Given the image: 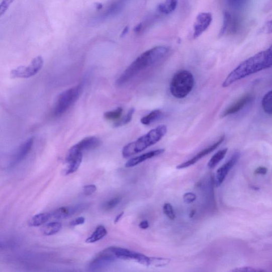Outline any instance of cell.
<instances>
[{"mask_svg": "<svg viewBox=\"0 0 272 272\" xmlns=\"http://www.w3.org/2000/svg\"><path fill=\"white\" fill-rule=\"evenodd\" d=\"M123 109L122 108H118L114 111L106 112L104 117L108 120H117L120 118L123 115Z\"/></svg>", "mask_w": 272, "mask_h": 272, "instance_id": "484cf974", "label": "cell"}, {"mask_svg": "<svg viewBox=\"0 0 272 272\" xmlns=\"http://www.w3.org/2000/svg\"><path fill=\"white\" fill-rule=\"evenodd\" d=\"M96 8L98 9V10H100L103 8V5L102 4H97L96 5Z\"/></svg>", "mask_w": 272, "mask_h": 272, "instance_id": "b9f144b4", "label": "cell"}, {"mask_svg": "<svg viewBox=\"0 0 272 272\" xmlns=\"http://www.w3.org/2000/svg\"><path fill=\"white\" fill-rule=\"evenodd\" d=\"M121 200V197H116V198L110 200L103 205V208L106 211L113 209L120 203Z\"/></svg>", "mask_w": 272, "mask_h": 272, "instance_id": "f1b7e54d", "label": "cell"}, {"mask_svg": "<svg viewBox=\"0 0 272 272\" xmlns=\"http://www.w3.org/2000/svg\"><path fill=\"white\" fill-rule=\"evenodd\" d=\"M261 106L266 114L269 115L272 114L271 90L268 92L262 98Z\"/></svg>", "mask_w": 272, "mask_h": 272, "instance_id": "cb8c5ba5", "label": "cell"}, {"mask_svg": "<svg viewBox=\"0 0 272 272\" xmlns=\"http://www.w3.org/2000/svg\"><path fill=\"white\" fill-rule=\"evenodd\" d=\"M44 63L43 58L38 56L35 58L28 66H20L12 70L13 78H29L38 73L42 68Z\"/></svg>", "mask_w": 272, "mask_h": 272, "instance_id": "52a82bcc", "label": "cell"}, {"mask_svg": "<svg viewBox=\"0 0 272 272\" xmlns=\"http://www.w3.org/2000/svg\"><path fill=\"white\" fill-rule=\"evenodd\" d=\"M142 27V24L141 23L137 25L135 28V29H134L135 32L136 33H139L140 31H141Z\"/></svg>", "mask_w": 272, "mask_h": 272, "instance_id": "ab89813d", "label": "cell"}, {"mask_svg": "<svg viewBox=\"0 0 272 272\" xmlns=\"http://www.w3.org/2000/svg\"><path fill=\"white\" fill-rule=\"evenodd\" d=\"M51 218V213H40L34 216L30 220L29 224L32 227H39L48 222Z\"/></svg>", "mask_w": 272, "mask_h": 272, "instance_id": "d6986e66", "label": "cell"}, {"mask_svg": "<svg viewBox=\"0 0 272 272\" xmlns=\"http://www.w3.org/2000/svg\"><path fill=\"white\" fill-rule=\"evenodd\" d=\"M247 0H227L228 5L233 8L238 9L246 4Z\"/></svg>", "mask_w": 272, "mask_h": 272, "instance_id": "d6a6232c", "label": "cell"}, {"mask_svg": "<svg viewBox=\"0 0 272 272\" xmlns=\"http://www.w3.org/2000/svg\"><path fill=\"white\" fill-rule=\"evenodd\" d=\"M135 109L132 108L129 110L127 115L123 119L116 122L115 124L116 127H120L128 124L132 120L133 115L134 114Z\"/></svg>", "mask_w": 272, "mask_h": 272, "instance_id": "4316f807", "label": "cell"}, {"mask_svg": "<svg viewBox=\"0 0 272 272\" xmlns=\"http://www.w3.org/2000/svg\"><path fill=\"white\" fill-rule=\"evenodd\" d=\"M170 49L166 46H158L149 49L139 56L122 73L116 81L118 86H123L143 70L165 58Z\"/></svg>", "mask_w": 272, "mask_h": 272, "instance_id": "7a4b0ae2", "label": "cell"}, {"mask_svg": "<svg viewBox=\"0 0 272 272\" xmlns=\"http://www.w3.org/2000/svg\"><path fill=\"white\" fill-rule=\"evenodd\" d=\"M171 261L170 259L159 257H149L148 266L162 267L167 265Z\"/></svg>", "mask_w": 272, "mask_h": 272, "instance_id": "d4e9b609", "label": "cell"}, {"mask_svg": "<svg viewBox=\"0 0 272 272\" xmlns=\"http://www.w3.org/2000/svg\"><path fill=\"white\" fill-rule=\"evenodd\" d=\"M124 214V212H121L117 216V217L116 218V219L115 220V224H117L120 220V219L122 218V217H123Z\"/></svg>", "mask_w": 272, "mask_h": 272, "instance_id": "f35d334b", "label": "cell"}, {"mask_svg": "<svg viewBox=\"0 0 272 272\" xmlns=\"http://www.w3.org/2000/svg\"><path fill=\"white\" fill-rule=\"evenodd\" d=\"M165 152L164 149H158L151 152H147L143 155L135 157L129 159L126 163V167H132L141 163L147 159L156 157L163 154Z\"/></svg>", "mask_w": 272, "mask_h": 272, "instance_id": "2e32d148", "label": "cell"}, {"mask_svg": "<svg viewBox=\"0 0 272 272\" xmlns=\"http://www.w3.org/2000/svg\"><path fill=\"white\" fill-rule=\"evenodd\" d=\"M184 202L187 204H190L196 200V195L192 193H186L183 197Z\"/></svg>", "mask_w": 272, "mask_h": 272, "instance_id": "e575fe53", "label": "cell"}, {"mask_svg": "<svg viewBox=\"0 0 272 272\" xmlns=\"http://www.w3.org/2000/svg\"><path fill=\"white\" fill-rule=\"evenodd\" d=\"M240 154L237 152L234 154L229 161L220 167L216 172L215 177V185L217 187H220L223 182L231 168L238 162Z\"/></svg>", "mask_w": 272, "mask_h": 272, "instance_id": "30bf717a", "label": "cell"}, {"mask_svg": "<svg viewBox=\"0 0 272 272\" xmlns=\"http://www.w3.org/2000/svg\"><path fill=\"white\" fill-rule=\"evenodd\" d=\"M163 212L166 217L171 220H174L175 218V214L173 206L170 203H165L163 206Z\"/></svg>", "mask_w": 272, "mask_h": 272, "instance_id": "f546056e", "label": "cell"}, {"mask_svg": "<svg viewBox=\"0 0 272 272\" xmlns=\"http://www.w3.org/2000/svg\"><path fill=\"white\" fill-rule=\"evenodd\" d=\"M62 227V224L60 222H51L45 225L42 229V231L45 236H51L59 232Z\"/></svg>", "mask_w": 272, "mask_h": 272, "instance_id": "44dd1931", "label": "cell"}, {"mask_svg": "<svg viewBox=\"0 0 272 272\" xmlns=\"http://www.w3.org/2000/svg\"><path fill=\"white\" fill-rule=\"evenodd\" d=\"M231 271L235 272H263L265 270L255 268L252 267L244 266L233 269Z\"/></svg>", "mask_w": 272, "mask_h": 272, "instance_id": "1f68e13d", "label": "cell"}, {"mask_svg": "<svg viewBox=\"0 0 272 272\" xmlns=\"http://www.w3.org/2000/svg\"><path fill=\"white\" fill-rule=\"evenodd\" d=\"M82 89L81 85L72 87L61 93L53 110L56 117L63 115L79 98Z\"/></svg>", "mask_w": 272, "mask_h": 272, "instance_id": "5b68a950", "label": "cell"}, {"mask_svg": "<svg viewBox=\"0 0 272 272\" xmlns=\"http://www.w3.org/2000/svg\"><path fill=\"white\" fill-rule=\"evenodd\" d=\"M129 31V27L128 26H126L125 29H124L123 32H122L121 34V37H124L128 33Z\"/></svg>", "mask_w": 272, "mask_h": 272, "instance_id": "60d3db41", "label": "cell"}, {"mask_svg": "<svg viewBox=\"0 0 272 272\" xmlns=\"http://www.w3.org/2000/svg\"><path fill=\"white\" fill-rule=\"evenodd\" d=\"M85 219L83 217H80L78 218H77L71 222L70 223V225L72 227L77 226H79V225H81L85 223Z\"/></svg>", "mask_w": 272, "mask_h": 272, "instance_id": "d590c367", "label": "cell"}, {"mask_svg": "<svg viewBox=\"0 0 272 272\" xmlns=\"http://www.w3.org/2000/svg\"><path fill=\"white\" fill-rule=\"evenodd\" d=\"M195 79L192 72L181 70L173 76L170 83V90L171 95L176 99L186 98L192 91Z\"/></svg>", "mask_w": 272, "mask_h": 272, "instance_id": "277c9868", "label": "cell"}, {"mask_svg": "<svg viewBox=\"0 0 272 272\" xmlns=\"http://www.w3.org/2000/svg\"><path fill=\"white\" fill-rule=\"evenodd\" d=\"M162 112L160 110H155L142 118L141 120V123L144 125L148 126L151 124L154 123L155 121L160 119L162 116Z\"/></svg>", "mask_w": 272, "mask_h": 272, "instance_id": "7402d4cb", "label": "cell"}, {"mask_svg": "<svg viewBox=\"0 0 272 272\" xmlns=\"http://www.w3.org/2000/svg\"><path fill=\"white\" fill-rule=\"evenodd\" d=\"M267 172V168L264 166H260L256 168L255 171V174L265 175Z\"/></svg>", "mask_w": 272, "mask_h": 272, "instance_id": "8d00e7d4", "label": "cell"}, {"mask_svg": "<svg viewBox=\"0 0 272 272\" xmlns=\"http://www.w3.org/2000/svg\"><path fill=\"white\" fill-rule=\"evenodd\" d=\"M271 67V48L261 51L240 63L228 76L222 83L227 87L234 82Z\"/></svg>", "mask_w": 272, "mask_h": 272, "instance_id": "6da1fadb", "label": "cell"}, {"mask_svg": "<svg viewBox=\"0 0 272 272\" xmlns=\"http://www.w3.org/2000/svg\"><path fill=\"white\" fill-rule=\"evenodd\" d=\"M117 258L112 252L111 247L103 250L95 259H93L90 264L89 269L92 271L98 270L109 266L113 263Z\"/></svg>", "mask_w": 272, "mask_h": 272, "instance_id": "9c48e42d", "label": "cell"}, {"mask_svg": "<svg viewBox=\"0 0 272 272\" xmlns=\"http://www.w3.org/2000/svg\"><path fill=\"white\" fill-rule=\"evenodd\" d=\"M86 208L87 205L86 204H79L72 206H67V207H62L51 213V218L57 220L68 219L77 212L86 209Z\"/></svg>", "mask_w": 272, "mask_h": 272, "instance_id": "4fadbf2b", "label": "cell"}, {"mask_svg": "<svg viewBox=\"0 0 272 272\" xmlns=\"http://www.w3.org/2000/svg\"><path fill=\"white\" fill-rule=\"evenodd\" d=\"M34 138H29L18 148L11 163V167H13L21 163L29 154L34 144Z\"/></svg>", "mask_w": 272, "mask_h": 272, "instance_id": "9a60e30c", "label": "cell"}, {"mask_svg": "<svg viewBox=\"0 0 272 272\" xmlns=\"http://www.w3.org/2000/svg\"><path fill=\"white\" fill-rule=\"evenodd\" d=\"M179 0H165L164 3L158 7V11L163 14L168 15L175 10Z\"/></svg>", "mask_w": 272, "mask_h": 272, "instance_id": "ac0fdd59", "label": "cell"}, {"mask_svg": "<svg viewBox=\"0 0 272 272\" xmlns=\"http://www.w3.org/2000/svg\"><path fill=\"white\" fill-rule=\"evenodd\" d=\"M82 153L79 154L68 162V165L64 170L63 174L67 175L76 172L82 162Z\"/></svg>", "mask_w": 272, "mask_h": 272, "instance_id": "e0dca14e", "label": "cell"}, {"mask_svg": "<svg viewBox=\"0 0 272 272\" xmlns=\"http://www.w3.org/2000/svg\"><path fill=\"white\" fill-rule=\"evenodd\" d=\"M225 139V136L223 135L221 136L220 139L218 140L217 142H215L211 146L204 149L199 152L198 154L195 155L192 158L190 159V160L187 161L184 163H183L179 165H178L176 166L177 169H183V168L190 167L191 165H194L196 163L198 162L201 159L205 157V156L210 154L217 149L224 141Z\"/></svg>", "mask_w": 272, "mask_h": 272, "instance_id": "7c38bea8", "label": "cell"}, {"mask_svg": "<svg viewBox=\"0 0 272 272\" xmlns=\"http://www.w3.org/2000/svg\"><path fill=\"white\" fill-rule=\"evenodd\" d=\"M101 144V140L97 137H89L84 138L69 150L65 157V161L68 163L79 154L95 149L99 147Z\"/></svg>", "mask_w": 272, "mask_h": 272, "instance_id": "8992f818", "label": "cell"}, {"mask_svg": "<svg viewBox=\"0 0 272 272\" xmlns=\"http://www.w3.org/2000/svg\"><path fill=\"white\" fill-rule=\"evenodd\" d=\"M228 151V148H224L215 153L211 158L208 163V166L211 168H214L217 166L224 158Z\"/></svg>", "mask_w": 272, "mask_h": 272, "instance_id": "603a6c76", "label": "cell"}, {"mask_svg": "<svg viewBox=\"0 0 272 272\" xmlns=\"http://www.w3.org/2000/svg\"><path fill=\"white\" fill-rule=\"evenodd\" d=\"M97 191V187L95 185H86L83 188V194L86 196H90L93 194H95Z\"/></svg>", "mask_w": 272, "mask_h": 272, "instance_id": "836d02e7", "label": "cell"}, {"mask_svg": "<svg viewBox=\"0 0 272 272\" xmlns=\"http://www.w3.org/2000/svg\"><path fill=\"white\" fill-rule=\"evenodd\" d=\"M212 15L209 13H202L197 16L194 25V39L198 38L204 32L208 30L212 23Z\"/></svg>", "mask_w": 272, "mask_h": 272, "instance_id": "8fae6325", "label": "cell"}, {"mask_svg": "<svg viewBox=\"0 0 272 272\" xmlns=\"http://www.w3.org/2000/svg\"><path fill=\"white\" fill-rule=\"evenodd\" d=\"M195 211H193L191 212V214H190L191 218H192L193 217L194 215L195 214Z\"/></svg>", "mask_w": 272, "mask_h": 272, "instance_id": "7bdbcfd3", "label": "cell"}, {"mask_svg": "<svg viewBox=\"0 0 272 272\" xmlns=\"http://www.w3.org/2000/svg\"><path fill=\"white\" fill-rule=\"evenodd\" d=\"M107 233V230L104 226H99L92 234V235L86 240V242L90 243L97 242L105 237Z\"/></svg>", "mask_w": 272, "mask_h": 272, "instance_id": "ffe728a7", "label": "cell"}, {"mask_svg": "<svg viewBox=\"0 0 272 272\" xmlns=\"http://www.w3.org/2000/svg\"><path fill=\"white\" fill-rule=\"evenodd\" d=\"M254 96L250 95V94H247V95L243 96L233 103L226 110H225L221 114L220 118H223L237 113V112H239L243 108H245L249 103L254 100Z\"/></svg>", "mask_w": 272, "mask_h": 272, "instance_id": "5bb4252c", "label": "cell"}, {"mask_svg": "<svg viewBox=\"0 0 272 272\" xmlns=\"http://www.w3.org/2000/svg\"><path fill=\"white\" fill-rule=\"evenodd\" d=\"M111 250L117 259L134 260L140 264L149 265V257L145 255L122 248L111 247Z\"/></svg>", "mask_w": 272, "mask_h": 272, "instance_id": "ba28073f", "label": "cell"}, {"mask_svg": "<svg viewBox=\"0 0 272 272\" xmlns=\"http://www.w3.org/2000/svg\"><path fill=\"white\" fill-rule=\"evenodd\" d=\"M166 133L167 127L165 125L158 126L149 131L147 134L139 138L136 141L126 145L123 149L122 154L125 158H127L142 152L148 147L158 142Z\"/></svg>", "mask_w": 272, "mask_h": 272, "instance_id": "3957f363", "label": "cell"}, {"mask_svg": "<svg viewBox=\"0 0 272 272\" xmlns=\"http://www.w3.org/2000/svg\"><path fill=\"white\" fill-rule=\"evenodd\" d=\"M14 1L15 0H3L1 4H0V17L6 13L9 7Z\"/></svg>", "mask_w": 272, "mask_h": 272, "instance_id": "4dcf8cb0", "label": "cell"}, {"mask_svg": "<svg viewBox=\"0 0 272 272\" xmlns=\"http://www.w3.org/2000/svg\"><path fill=\"white\" fill-rule=\"evenodd\" d=\"M139 227L142 229H147L149 227V223L147 221H142L140 223Z\"/></svg>", "mask_w": 272, "mask_h": 272, "instance_id": "74e56055", "label": "cell"}, {"mask_svg": "<svg viewBox=\"0 0 272 272\" xmlns=\"http://www.w3.org/2000/svg\"><path fill=\"white\" fill-rule=\"evenodd\" d=\"M231 20V15L228 12H225L223 14V22L219 34L220 36H222L226 33L230 25Z\"/></svg>", "mask_w": 272, "mask_h": 272, "instance_id": "83f0119b", "label": "cell"}]
</instances>
